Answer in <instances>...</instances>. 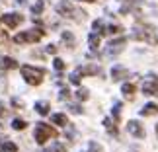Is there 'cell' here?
Instances as JSON below:
<instances>
[{
    "instance_id": "3957f363",
    "label": "cell",
    "mask_w": 158,
    "mask_h": 152,
    "mask_svg": "<svg viewBox=\"0 0 158 152\" xmlns=\"http://www.w3.org/2000/svg\"><path fill=\"white\" fill-rule=\"evenodd\" d=\"M20 72H22L23 80H26L29 86H39V84L43 82V76H45L43 68H35V66H31V64L20 66Z\"/></svg>"
},
{
    "instance_id": "2e32d148",
    "label": "cell",
    "mask_w": 158,
    "mask_h": 152,
    "mask_svg": "<svg viewBox=\"0 0 158 152\" xmlns=\"http://www.w3.org/2000/svg\"><path fill=\"white\" fill-rule=\"evenodd\" d=\"M51 121H53L55 125H59V127H64L66 123H69V119H66L64 113H55L53 117H51Z\"/></svg>"
},
{
    "instance_id": "cb8c5ba5",
    "label": "cell",
    "mask_w": 158,
    "mask_h": 152,
    "mask_svg": "<svg viewBox=\"0 0 158 152\" xmlns=\"http://www.w3.org/2000/svg\"><path fill=\"white\" fill-rule=\"evenodd\" d=\"M63 41H64V43H69V47H72V45H74V35H72L70 31H64L63 33Z\"/></svg>"
},
{
    "instance_id": "52a82bcc",
    "label": "cell",
    "mask_w": 158,
    "mask_h": 152,
    "mask_svg": "<svg viewBox=\"0 0 158 152\" xmlns=\"http://www.w3.org/2000/svg\"><path fill=\"white\" fill-rule=\"evenodd\" d=\"M125 43H127V39H125V37L113 39L111 43H109V45L106 47V55H107V57H113V55H117V53H121V51L125 49Z\"/></svg>"
},
{
    "instance_id": "1f68e13d",
    "label": "cell",
    "mask_w": 158,
    "mask_h": 152,
    "mask_svg": "<svg viewBox=\"0 0 158 152\" xmlns=\"http://www.w3.org/2000/svg\"><path fill=\"white\" fill-rule=\"evenodd\" d=\"M6 39H8V35H6V31H4V29H0V45H2Z\"/></svg>"
},
{
    "instance_id": "7402d4cb",
    "label": "cell",
    "mask_w": 158,
    "mask_h": 152,
    "mask_svg": "<svg viewBox=\"0 0 158 152\" xmlns=\"http://www.w3.org/2000/svg\"><path fill=\"white\" fill-rule=\"evenodd\" d=\"M26 127H27V123L23 119H14L12 121V129H16V131H23Z\"/></svg>"
},
{
    "instance_id": "484cf974",
    "label": "cell",
    "mask_w": 158,
    "mask_h": 152,
    "mask_svg": "<svg viewBox=\"0 0 158 152\" xmlns=\"http://www.w3.org/2000/svg\"><path fill=\"white\" fill-rule=\"evenodd\" d=\"M88 152H104V148H102L98 142H90L88 144Z\"/></svg>"
},
{
    "instance_id": "6da1fadb",
    "label": "cell",
    "mask_w": 158,
    "mask_h": 152,
    "mask_svg": "<svg viewBox=\"0 0 158 152\" xmlns=\"http://www.w3.org/2000/svg\"><path fill=\"white\" fill-rule=\"evenodd\" d=\"M133 37L137 41H144L148 45H158V35L152 26H144V23H137L133 27Z\"/></svg>"
},
{
    "instance_id": "83f0119b",
    "label": "cell",
    "mask_w": 158,
    "mask_h": 152,
    "mask_svg": "<svg viewBox=\"0 0 158 152\" xmlns=\"http://www.w3.org/2000/svg\"><path fill=\"white\" fill-rule=\"evenodd\" d=\"M70 82L72 84H80V72H78V68L70 74Z\"/></svg>"
},
{
    "instance_id": "9a60e30c",
    "label": "cell",
    "mask_w": 158,
    "mask_h": 152,
    "mask_svg": "<svg viewBox=\"0 0 158 152\" xmlns=\"http://www.w3.org/2000/svg\"><path fill=\"white\" fill-rule=\"evenodd\" d=\"M121 92H123V96H125L127 100H133V98H135V86H133V84H129V82L121 86Z\"/></svg>"
},
{
    "instance_id": "30bf717a",
    "label": "cell",
    "mask_w": 158,
    "mask_h": 152,
    "mask_svg": "<svg viewBox=\"0 0 158 152\" xmlns=\"http://www.w3.org/2000/svg\"><path fill=\"white\" fill-rule=\"evenodd\" d=\"M78 72H80L82 76H96V74H100V72H102V68H100L98 64H86V66H80Z\"/></svg>"
},
{
    "instance_id": "e0dca14e",
    "label": "cell",
    "mask_w": 158,
    "mask_h": 152,
    "mask_svg": "<svg viewBox=\"0 0 158 152\" xmlns=\"http://www.w3.org/2000/svg\"><path fill=\"white\" fill-rule=\"evenodd\" d=\"M104 127L107 129V133H109L111 137H117V127H115V123H113V121L109 119V117L104 119Z\"/></svg>"
},
{
    "instance_id": "603a6c76",
    "label": "cell",
    "mask_w": 158,
    "mask_h": 152,
    "mask_svg": "<svg viewBox=\"0 0 158 152\" xmlns=\"http://www.w3.org/2000/svg\"><path fill=\"white\" fill-rule=\"evenodd\" d=\"M43 8H45V2H43V0H37V2L31 6V12H33L35 16H39L41 12H43Z\"/></svg>"
},
{
    "instance_id": "7a4b0ae2",
    "label": "cell",
    "mask_w": 158,
    "mask_h": 152,
    "mask_svg": "<svg viewBox=\"0 0 158 152\" xmlns=\"http://www.w3.org/2000/svg\"><path fill=\"white\" fill-rule=\"evenodd\" d=\"M57 14H60L63 18H69V20H78V22H82L86 18V12L76 10L74 4L69 2V0H60L57 4Z\"/></svg>"
},
{
    "instance_id": "4fadbf2b",
    "label": "cell",
    "mask_w": 158,
    "mask_h": 152,
    "mask_svg": "<svg viewBox=\"0 0 158 152\" xmlns=\"http://www.w3.org/2000/svg\"><path fill=\"white\" fill-rule=\"evenodd\" d=\"M141 115H143V117H152V115H158V105H156V103H147V105L141 109Z\"/></svg>"
},
{
    "instance_id": "277c9868",
    "label": "cell",
    "mask_w": 158,
    "mask_h": 152,
    "mask_svg": "<svg viewBox=\"0 0 158 152\" xmlns=\"http://www.w3.org/2000/svg\"><path fill=\"white\" fill-rule=\"evenodd\" d=\"M55 137H57V131H55L51 125H47V123H37L35 125L33 138H35L37 144H45L49 138H55Z\"/></svg>"
},
{
    "instance_id": "ffe728a7",
    "label": "cell",
    "mask_w": 158,
    "mask_h": 152,
    "mask_svg": "<svg viewBox=\"0 0 158 152\" xmlns=\"http://www.w3.org/2000/svg\"><path fill=\"white\" fill-rule=\"evenodd\" d=\"M123 31V27L121 26H117V23H111V26H107L106 29H104V35L107 33V35H113V33H121Z\"/></svg>"
},
{
    "instance_id": "4dcf8cb0",
    "label": "cell",
    "mask_w": 158,
    "mask_h": 152,
    "mask_svg": "<svg viewBox=\"0 0 158 152\" xmlns=\"http://www.w3.org/2000/svg\"><path fill=\"white\" fill-rule=\"evenodd\" d=\"M69 96H70V92H69L66 88H63V90H60V100H69Z\"/></svg>"
},
{
    "instance_id": "f1b7e54d",
    "label": "cell",
    "mask_w": 158,
    "mask_h": 152,
    "mask_svg": "<svg viewBox=\"0 0 158 152\" xmlns=\"http://www.w3.org/2000/svg\"><path fill=\"white\" fill-rule=\"evenodd\" d=\"M76 96H78V100H88V90L86 88H80V90H78V92H76Z\"/></svg>"
},
{
    "instance_id": "8992f818",
    "label": "cell",
    "mask_w": 158,
    "mask_h": 152,
    "mask_svg": "<svg viewBox=\"0 0 158 152\" xmlns=\"http://www.w3.org/2000/svg\"><path fill=\"white\" fill-rule=\"evenodd\" d=\"M143 94L147 96H158V76L148 74L143 80Z\"/></svg>"
},
{
    "instance_id": "8fae6325",
    "label": "cell",
    "mask_w": 158,
    "mask_h": 152,
    "mask_svg": "<svg viewBox=\"0 0 158 152\" xmlns=\"http://www.w3.org/2000/svg\"><path fill=\"white\" fill-rule=\"evenodd\" d=\"M129 76V70L125 68V66H113L111 68V78L115 82H119V80H123V78Z\"/></svg>"
},
{
    "instance_id": "836d02e7",
    "label": "cell",
    "mask_w": 158,
    "mask_h": 152,
    "mask_svg": "<svg viewBox=\"0 0 158 152\" xmlns=\"http://www.w3.org/2000/svg\"><path fill=\"white\" fill-rule=\"evenodd\" d=\"M70 111H74V113H80V111H82V109H80V107H78V105H70Z\"/></svg>"
},
{
    "instance_id": "8d00e7d4",
    "label": "cell",
    "mask_w": 158,
    "mask_h": 152,
    "mask_svg": "<svg viewBox=\"0 0 158 152\" xmlns=\"http://www.w3.org/2000/svg\"><path fill=\"white\" fill-rule=\"evenodd\" d=\"M84 2H94V0H84Z\"/></svg>"
},
{
    "instance_id": "44dd1931",
    "label": "cell",
    "mask_w": 158,
    "mask_h": 152,
    "mask_svg": "<svg viewBox=\"0 0 158 152\" xmlns=\"http://www.w3.org/2000/svg\"><path fill=\"white\" fill-rule=\"evenodd\" d=\"M88 43H90V47L96 51L100 47V35L98 33H90V37H88Z\"/></svg>"
},
{
    "instance_id": "d6a6232c",
    "label": "cell",
    "mask_w": 158,
    "mask_h": 152,
    "mask_svg": "<svg viewBox=\"0 0 158 152\" xmlns=\"http://www.w3.org/2000/svg\"><path fill=\"white\" fill-rule=\"evenodd\" d=\"M6 113H8V109H6V105H4V103H0V117H4Z\"/></svg>"
},
{
    "instance_id": "5bb4252c",
    "label": "cell",
    "mask_w": 158,
    "mask_h": 152,
    "mask_svg": "<svg viewBox=\"0 0 158 152\" xmlns=\"http://www.w3.org/2000/svg\"><path fill=\"white\" fill-rule=\"evenodd\" d=\"M35 111H37L39 115H47V113L51 111L49 101H35Z\"/></svg>"
},
{
    "instance_id": "5b68a950",
    "label": "cell",
    "mask_w": 158,
    "mask_h": 152,
    "mask_svg": "<svg viewBox=\"0 0 158 152\" xmlns=\"http://www.w3.org/2000/svg\"><path fill=\"white\" fill-rule=\"evenodd\" d=\"M45 35L43 29H27V31H22V33H18L16 37H14V43H37V41L41 39Z\"/></svg>"
},
{
    "instance_id": "ba28073f",
    "label": "cell",
    "mask_w": 158,
    "mask_h": 152,
    "mask_svg": "<svg viewBox=\"0 0 158 152\" xmlns=\"http://www.w3.org/2000/svg\"><path fill=\"white\" fill-rule=\"evenodd\" d=\"M0 20L4 22V26L6 27H10V29H14V27H18L20 23L23 22V16L22 14H16V12H12V14H4Z\"/></svg>"
},
{
    "instance_id": "f546056e",
    "label": "cell",
    "mask_w": 158,
    "mask_h": 152,
    "mask_svg": "<svg viewBox=\"0 0 158 152\" xmlns=\"http://www.w3.org/2000/svg\"><path fill=\"white\" fill-rule=\"evenodd\" d=\"M53 66H55V70H63L64 68V63H63V60H60V59H55V63H53Z\"/></svg>"
},
{
    "instance_id": "e575fe53",
    "label": "cell",
    "mask_w": 158,
    "mask_h": 152,
    "mask_svg": "<svg viewBox=\"0 0 158 152\" xmlns=\"http://www.w3.org/2000/svg\"><path fill=\"white\" fill-rule=\"evenodd\" d=\"M55 51H57V47H55V45H49V47H47V53H55Z\"/></svg>"
},
{
    "instance_id": "7c38bea8",
    "label": "cell",
    "mask_w": 158,
    "mask_h": 152,
    "mask_svg": "<svg viewBox=\"0 0 158 152\" xmlns=\"http://www.w3.org/2000/svg\"><path fill=\"white\" fill-rule=\"evenodd\" d=\"M18 60H14L12 57H0V68H4V70H16L18 68Z\"/></svg>"
},
{
    "instance_id": "d6986e66",
    "label": "cell",
    "mask_w": 158,
    "mask_h": 152,
    "mask_svg": "<svg viewBox=\"0 0 158 152\" xmlns=\"http://www.w3.org/2000/svg\"><path fill=\"white\" fill-rule=\"evenodd\" d=\"M92 29H94V33L102 35V33H104V29H106V23H104V20H96V22L92 23Z\"/></svg>"
},
{
    "instance_id": "f35d334b",
    "label": "cell",
    "mask_w": 158,
    "mask_h": 152,
    "mask_svg": "<svg viewBox=\"0 0 158 152\" xmlns=\"http://www.w3.org/2000/svg\"><path fill=\"white\" fill-rule=\"evenodd\" d=\"M0 18H2V16H0Z\"/></svg>"
},
{
    "instance_id": "ac0fdd59",
    "label": "cell",
    "mask_w": 158,
    "mask_h": 152,
    "mask_svg": "<svg viewBox=\"0 0 158 152\" xmlns=\"http://www.w3.org/2000/svg\"><path fill=\"white\" fill-rule=\"evenodd\" d=\"M0 152H18V146L10 141H2L0 142Z\"/></svg>"
},
{
    "instance_id": "4316f807",
    "label": "cell",
    "mask_w": 158,
    "mask_h": 152,
    "mask_svg": "<svg viewBox=\"0 0 158 152\" xmlns=\"http://www.w3.org/2000/svg\"><path fill=\"white\" fill-rule=\"evenodd\" d=\"M51 152H66V146H64V144H60V142H55L53 146H51Z\"/></svg>"
},
{
    "instance_id": "74e56055",
    "label": "cell",
    "mask_w": 158,
    "mask_h": 152,
    "mask_svg": "<svg viewBox=\"0 0 158 152\" xmlns=\"http://www.w3.org/2000/svg\"><path fill=\"white\" fill-rule=\"evenodd\" d=\"M156 135H158V125H156Z\"/></svg>"
},
{
    "instance_id": "d590c367",
    "label": "cell",
    "mask_w": 158,
    "mask_h": 152,
    "mask_svg": "<svg viewBox=\"0 0 158 152\" xmlns=\"http://www.w3.org/2000/svg\"><path fill=\"white\" fill-rule=\"evenodd\" d=\"M16 2H18V4H23V2H26V0H16Z\"/></svg>"
},
{
    "instance_id": "9c48e42d",
    "label": "cell",
    "mask_w": 158,
    "mask_h": 152,
    "mask_svg": "<svg viewBox=\"0 0 158 152\" xmlns=\"http://www.w3.org/2000/svg\"><path fill=\"white\" fill-rule=\"evenodd\" d=\"M127 131H129V135H133L135 138H144V127L143 123H139V121H129L127 123Z\"/></svg>"
},
{
    "instance_id": "d4e9b609",
    "label": "cell",
    "mask_w": 158,
    "mask_h": 152,
    "mask_svg": "<svg viewBox=\"0 0 158 152\" xmlns=\"http://www.w3.org/2000/svg\"><path fill=\"white\" fill-rule=\"evenodd\" d=\"M119 117H121V103L117 101V103L113 105V119H115V121H119Z\"/></svg>"
}]
</instances>
